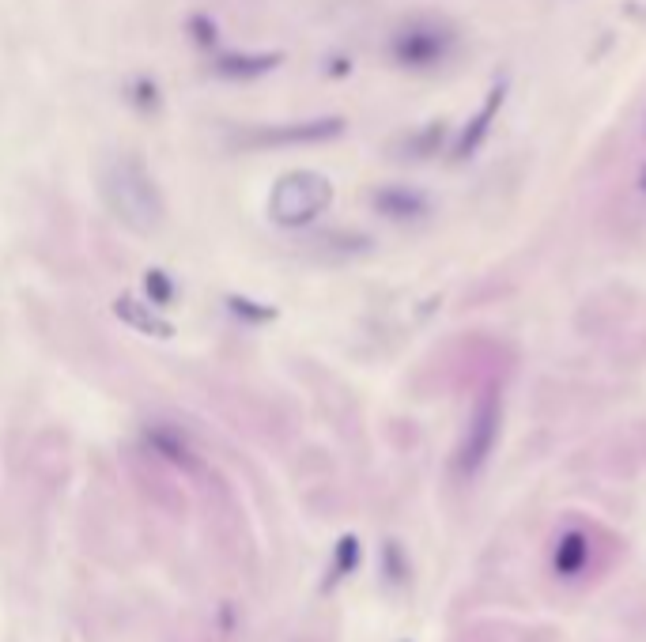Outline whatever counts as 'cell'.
<instances>
[{"mask_svg":"<svg viewBox=\"0 0 646 642\" xmlns=\"http://www.w3.org/2000/svg\"><path fill=\"white\" fill-rule=\"evenodd\" d=\"M495 439H499V393H484V401L476 405L473 423H469L465 446H461V469L476 473L492 454Z\"/></svg>","mask_w":646,"mask_h":642,"instance_id":"cell-3","label":"cell"},{"mask_svg":"<svg viewBox=\"0 0 646 642\" xmlns=\"http://www.w3.org/2000/svg\"><path fill=\"white\" fill-rule=\"evenodd\" d=\"M333 197V189L325 182L322 174L314 170H295V174H284L276 189L269 197V212L276 223L284 227H299V223H310L325 204Z\"/></svg>","mask_w":646,"mask_h":642,"instance_id":"cell-2","label":"cell"},{"mask_svg":"<svg viewBox=\"0 0 646 642\" xmlns=\"http://www.w3.org/2000/svg\"><path fill=\"white\" fill-rule=\"evenodd\" d=\"M99 189L106 208L133 231H155L163 223V197L155 178L133 155H114L99 170Z\"/></svg>","mask_w":646,"mask_h":642,"instance_id":"cell-1","label":"cell"},{"mask_svg":"<svg viewBox=\"0 0 646 642\" xmlns=\"http://www.w3.org/2000/svg\"><path fill=\"white\" fill-rule=\"evenodd\" d=\"M582 563H586L582 537H567V541L560 544V552H556V571H563V575H575Z\"/></svg>","mask_w":646,"mask_h":642,"instance_id":"cell-4","label":"cell"},{"mask_svg":"<svg viewBox=\"0 0 646 642\" xmlns=\"http://www.w3.org/2000/svg\"><path fill=\"white\" fill-rule=\"evenodd\" d=\"M352 559H356V541H344V544H340V567H337V575H344V571H352V567H356Z\"/></svg>","mask_w":646,"mask_h":642,"instance_id":"cell-5","label":"cell"}]
</instances>
